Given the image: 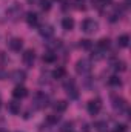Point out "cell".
<instances>
[{
  "instance_id": "1",
  "label": "cell",
  "mask_w": 131,
  "mask_h": 132,
  "mask_svg": "<svg viewBox=\"0 0 131 132\" xmlns=\"http://www.w3.org/2000/svg\"><path fill=\"white\" fill-rule=\"evenodd\" d=\"M91 62L88 59H80L77 63H76V72L80 74V75H86L91 72Z\"/></svg>"
},
{
  "instance_id": "2",
  "label": "cell",
  "mask_w": 131,
  "mask_h": 132,
  "mask_svg": "<svg viewBox=\"0 0 131 132\" xmlns=\"http://www.w3.org/2000/svg\"><path fill=\"white\" fill-rule=\"evenodd\" d=\"M80 28H82V31L85 34H94L99 29V23L96 20H93V19H86V20L82 22Z\"/></svg>"
},
{
  "instance_id": "3",
  "label": "cell",
  "mask_w": 131,
  "mask_h": 132,
  "mask_svg": "<svg viewBox=\"0 0 131 132\" xmlns=\"http://www.w3.org/2000/svg\"><path fill=\"white\" fill-rule=\"evenodd\" d=\"M63 88H65V91H66V94H68L69 98H77V97H79L76 83H74V80H72L71 77H69V80H66L65 83H63Z\"/></svg>"
},
{
  "instance_id": "4",
  "label": "cell",
  "mask_w": 131,
  "mask_h": 132,
  "mask_svg": "<svg viewBox=\"0 0 131 132\" xmlns=\"http://www.w3.org/2000/svg\"><path fill=\"white\" fill-rule=\"evenodd\" d=\"M33 106L35 109H43L45 106H48V97L43 92H37L33 98Z\"/></svg>"
},
{
  "instance_id": "5",
  "label": "cell",
  "mask_w": 131,
  "mask_h": 132,
  "mask_svg": "<svg viewBox=\"0 0 131 132\" xmlns=\"http://www.w3.org/2000/svg\"><path fill=\"white\" fill-rule=\"evenodd\" d=\"M22 6L19 5V3H14L11 8H8V11H6V14H8V17L11 19V20H17L20 15H22Z\"/></svg>"
},
{
  "instance_id": "6",
  "label": "cell",
  "mask_w": 131,
  "mask_h": 132,
  "mask_svg": "<svg viewBox=\"0 0 131 132\" xmlns=\"http://www.w3.org/2000/svg\"><path fill=\"white\" fill-rule=\"evenodd\" d=\"M100 109H102V101L99 98L88 101V112L91 115H97L99 112H100Z\"/></svg>"
},
{
  "instance_id": "7",
  "label": "cell",
  "mask_w": 131,
  "mask_h": 132,
  "mask_svg": "<svg viewBox=\"0 0 131 132\" xmlns=\"http://www.w3.org/2000/svg\"><path fill=\"white\" fill-rule=\"evenodd\" d=\"M113 108L116 111L122 112V111H127L128 109V104H127V101L122 98V97H116V98H113Z\"/></svg>"
},
{
  "instance_id": "8",
  "label": "cell",
  "mask_w": 131,
  "mask_h": 132,
  "mask_svg": "<svg viewBox=\"0 0 131 132\" xmlns=\"http://www.w3.org/2000/svg\"><path fill=\"white\" fill-rule=\"evenodd\" d=\"M28 95V89L25 88V86H16L14 88V91H12V97L14 98H17V100H20V98H25Z\"/></svg>"
},
{
  "instance_id": "9",
  "label": "cell",
  "mask_w": 131,
  "mask_h": 132,
  "mask_svg": "<svg viewBox=\"0 0 131 132\" xmlns=\"http://www.w3.org/2000/svg\"><path fill=\"white\" fill-rule=\"evenodd\" d=\"M22 59H23V63H25L26 66H33L34 59H35V54H34L33 49H28V51H25V54L22 55Z\"/></svg>"
},
{
  "instance_id": "10",
  "label": "cell",
  "mask_w": 131,
  "mask_h": 132,
  "mask_svg": "<svg viewBox=\"0 0 131 132\" xmlns=\"http://www.w3.org/2000/svg\"><path fill=\"white\" fill-rule=\"evenodd\" d=\"M25 78H26V74H25V71H20V69H17V71H14V72L11 74V80H12V81H16V83H22Z\"/></svg>"
},
{
  "instance_id": "11",
  "label": "cell",
  "mask_w": 131,
  "mask_h": 132,
  "mask_svg": "<svg viewBox=\"0 0 131 132\" xmlns=\"http://www.w3.org/2000/svg\"><path fill=\"white\" fill-rule=\"evenodd\" d=\"M8 46H9V49H12V51H20L22 46H23V42H22L20 38H11V40L8 42Z\"/></svg>"
},
{
  "instance_id": "12",
  "label": "cell",
  "mask_w": 131,
  "mask_h": 132,
  "mask_svg": "<svg viewBox=\"0 0 131 132\" xmlns=\"http://www.w3.org/2000/svg\"><path fill=\"white\" fill-rule=\"evenodd\" d=\"M40 35L42 37H45V38H49V37H53L54 35V29H53V26H49V25H43L42 28H40Z\"/></svg>"
},
{
  "instance_id": "13",
  "label": "cell",
  "mask_w": 131,
  "mask_h": 132,
  "mask_svg": "<svg viewBox=\"0 0 131 132\" xmlns=\"http://www.w3.org/2000/svg\"><path fill=\"white\" fill-rule=\"evenodd\" d=\"M8 111L11 112V114H14V115H17V114H20V103L19 101H9L8 103Z\"/></svg>"
},
{
  "instance_id": "14",
  "label": "cell",
  "mask_w": 131,
  "mask_h": 132,
  "mask_svg": "<svg viewBox=\"0 0 131 132\" xmlns=\"http://www.w3.org/2000/svg\"><path fill=\"white\" fill-rule=\"evenodd\" d=\"M53 108H54L56 112H65L66 108H68V103H66L65 100H59V101H56L53 104Z\"/></svg>"
},
{
  "instance_id": "15",
  "label": "cell",
  "mask_w": 131,
  "mask_h": 132,
  "mask_svg": "<svg viewBox=\"0 0 131 132\" xmlns=\"http://www.w3.org/2000/svg\"><path fill=\"white\" fill-rule=\"evenodd\" d=\"M62 28H63L65 31H71V29L74 28V20H72L71 17H65V19L62 20Z\"/></svg>"
},
{
  "instance_id": "16",
  "label": "cell",
  "mask_w": 131,
  "mask_h": 132,
  "mask_svg": "<svg viewBox=\"0 0 131 132\" xmlns=\"http://www.w3.org/2000/svg\"><path fill=\"white\" fill-rule=\"evenodd\" d=\"M26 22H28V25H30V26H35V25H37V22H39L37 14H34V12H28V14H26Z\"/></svg>"
},
{
  "instance_id": "17",
  "label": "cell",
  "mask_w": 131,
  "mask_h": 132,
  "mask_svg": "<svg viewBox=\"0 0 131 132\" xmlns=\"http://www.w3.org/2000/svg\"><path fill=\"white\" fill-rule=\"evenodd\" d=\"M117 45H119L120 48H127V46L130 45V37H128L127 34H123V35H120V37L117 38Z\"/></svg>"
},
{
  "instance_id": "18",
  "label": "cell",
  "mask_w": 131,
  "mask_h": 132,
  "mask_svg": "<svg viewBox=\"0 0 131 132\" xmlns=\"http://www.w3.org/2000/svg\"><path fill=\"white\" fill-rule=\"evenodd\" d=\"M56 59H57V55H56L54 52H51V51H48V52L43 54V62H45V63H54Z\"/></svg>"
},
{
  "instance_id": "19",
  "label": "cell",
  "mask_w": 131,
  "mask_h": 132,
  "mask_svg": "<svg viewBox=\"0 0 131 132\" xmlns=\"http://www.w3.org/2000/svg\"><path fill=\"white\" fill-rule=\"evenodd\" d=\"M97 48L102 49V51H106V49L110 48V40H108V38H100L97 42Z\"/></svg>"
},
{
  "instance_id": "20",
  "label": "cell",
  "mask_w": 131,
  "mask_h": 132,
  "mask_svg": "<svg viewBox=\"0 0 131 132\" xmlns=\"http://www.w3.org/2000/svg\"><path fill=\"white\" fill-rule=\"evenodd\" d=\"M53 77L54 78H63L65 77V68H57L53 71Z\"/></svg>"
},
{
  "instance_id": "21",
  "label": "cell",
  "mask_w": 131,
  "mask_h": 132,
  "mask_svg": "<svg viewBox=\"0 0 131 132\" xmlns=\"http://www.w3.org/2000/svg\"><path fill=\"white\" fill-rule=\"evenodd\" d=\"M108 85H110V86H120V85H122V81H120V78H119L117 75H113V77H110Z\"/></svg>"
},
{
  "instance_id": "22",
  "label": "cell",
  "mask_w": 131,
  "mask_h": 132,
  "mask_svg": "<svg viewBox=\"0 0 131 132\" xmlns=\"http://www.w3.org/2000/svg\"><path fill=\"white\" fill-rule=\"evenodd\" d=\"M113 68H114L116 71H125V69H127V66H125V63H123L122 60H116V62L113 63Z\"/></svg>"
},
{
  "instance_id": "23",
  "label": "cell",
  "mask_w": 131,
  "mask_h": 132,
  "mask_svg": "<svg viewBox=\"0 0 131 132\" xmlns=\"http://www.w3.org/2000/svg\"><path fill=\"white\" fill-rule=\"evenodd\" d=\"M59 120H60V115H56V114H51V115L46 117V121H48L49 125H56Z\"/></svg>"
},
{
  "instance_id": "24",
  "label": "cell",
  "mask_w": 131,
  "mask_h": 132,
  "mask_svg": "<svg viewBox=\"0 0 131 132\" xmlns=\"http://www.w3.org/2000/svg\"><path fill=\"white\" fill-rule=\"evenodd\" d=\"M39 5H40V8H42L43 11H49V9H51V2H49V0H40Z\"/></svg>"
},
{
  "instance_id": "25",
  "label": "cell",
  "mask_w": 131,
  "mask_h": 132,
  "mask_svg": "<svg viewBox=\"0 0 131 132\" xmlns=\"http://www.w3.org/2000/svg\"><path fill=\"white\" fill-rule=\"evenodd\" d=\"M94 128H96L97 132H106V123L105 121H99V123L94 125Z\"/></svg>"
},
{
  "instance_id": "26",
  "label": "cell",
  "mask_w": 131,
  "mask_h": 132,
  "mask_svg": "<svg viewBox=\"0 0 131 132\" xmlns=\"http://www.w3.org/2000/svg\"><path fill=\"white\" fill-rule=\"evenodd\" d=\"M80 46H82L83 49H91V48H93V43H91L90 40H82V42H80Z\"/></svg>"
},
{
  "instance_id": "27",
  "label": "cell",
  "mask_w": 131,
  "mask_h": 132,
  "mask_svg": "<svg viewBox=\"0 0 131 132\" xmlns=\"http://www.w3.org/2000/svg\"><path fill=\"white\" fill-rule=\"evenodd\" d=\"M72 131V123H63V126H62V129H60V132H71Z\"/></svg>"
},
{
  "instance_id": "28",
  "label": "cell",
  "mask_w": 131,
  "mask_h": 132,
  "mask_svg": "<svg viewBox=\"0 0 131 132\" xmlns=\"http://www.w3.org/2000/svg\"><path fill=\"white\" fill-rule=\"evenodd\" d=\"M113 132H127V125H116Z\"/></svg>"
},
{
  "instance_id": "29",
  "label": "cell",
  "mask_w": 131,
  "mask_h": 132,
  "mask_svg": "<svg viewBox=\"0 0 131 132\" xmlns=\"http://www.w3.org/2000/svg\"><path fill=\"white\" fill-rule=\"evenodd\" d=\"M8 77V74H6V71H3V69H0V80H5Z\"/></svg>"
},
{
  "instance_id": "30",
  "label": "cell",
  "mask_w": 131,
  "mask_h": 132,
  "mask_svg": "<svg viewBox=\"0 0 131 132\" xmlns=\"http://www.w3.org/2000/svg\"><path fill=\"white\" fill-rule=\"evenodd\" d=\"M39 2H40V0H28L30 5H39Z\"/></svg>"
},
{
  "instance_id": "31",
  "label": "cell",
  "mask_w": 131,
  "mask_h": 132,
  "mask_svg": "<svg viewBox=\"0 0 131 132\" xmlns=\"http://www.w3.org/2000/svg\"><path fill=\"white\" fill-rule=\"evenodd\" d=\"M100 3L102 5H108V3H111V0H100Z\"/></svg>"
},
{
  "instance_id": "32",
  "label": "cell",
  "mask_w": 131,
  "mask_h": 132,
  "mask_svg": "<svg viewBox=\"0 0 131 132\" xmlns=\"http://www.w3.org/2000/svg\"><path fill=\"white\" fill-rule=\"evenodd\" d=\"M0 132H8L6 129H0Z\"/></svg>"
}]
</instances>
